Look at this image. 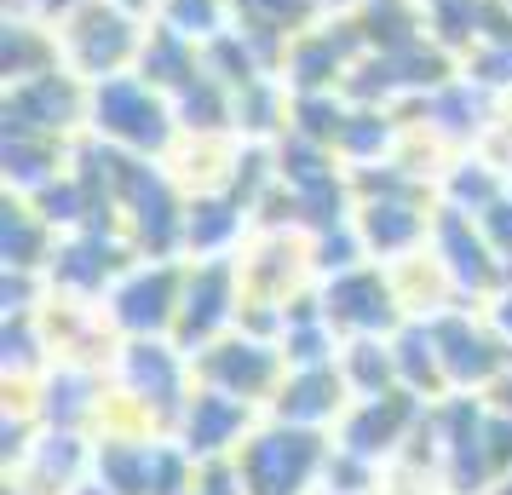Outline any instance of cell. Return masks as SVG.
Returning a JSON list of instances; mask_svg holds the SVG:
<instances>
[{"mask_svg":"<svg viewBox=\"0 0 512 495\" xmlns=\"http://www.w3.org/2000/svg\"><path fill=\"white\" fill-rule=\"evenodd\" d=\"M305 467V444L300 438H277L254 455V478H259V495H282Z\"/></svg>","mask_w":512,"mask_h":495,"instance_id":"1","label":"cell"}]
</instances>
